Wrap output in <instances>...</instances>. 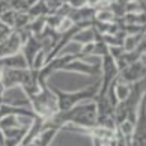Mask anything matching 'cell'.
Segmentation results:
<instances>
[{"mask_svg": "<svg viewBox=\"0 0 146 146\" xmlns=\"http://www.w3.org/2000/svg\"><path fill=\"white\" fill-rule=\"evenodd\" d=\"M2 101L3 104L11 107H21V109H32L30 98L26 95L21 86H14L9 89H3L2 92Z\"/></svg>", "mask_w": 146, "mask_h": 146, "instance_id": "obj_1", "label": "cell"}, {"mask_svg": "<svg viewBox=\"0 0 146 146\" xmlns=\"http://www.w3.org/2000/svg\"><path fill=\"white\" fill-rule=\"evenodd\" d=\"M0 68L2 69H29V65L26 62L23 53L0 59Z\"/></svg>", "mask_w": 146, "mask_h": 146, "instance_id": "obj_2", "label": "cell"}, {"mask_svg": "<svg viewBox=\"0 0 146 146\" xmlns=\"http://www.w3.org/2000/svg\"><path fill=\"white\" fill-rule=\"evenodd\" d=\"M96 32L94 27H86V29H80L77 33L72 36V41L78 42L82 45H86V44H92L95 42V38H96Z\"/></svg>", "mask_w": 146, "mask_h": 146, "instance_id": "obj_3", "label": "cell"}, {"mask_svg": "<svg viewBox=\"0 0 146 146\" xmlns=\"http://www.w3.org/2000/svg\"><path fill=\"white\" fill-rule=\"evenodd\" d=\"M113 90H115V96L119 102H125L129 98V95H131V88H129V84L121 82L119 78L113 83Z\"/></svg>", "mask_w": 146, "mask_h": 146, "instance_id": "obj_4", "label": "cell"}, {"mask_svg": "<svg viewBox=\"0 0 146 146\" xmlns=\"http://www.w3.org/2000/svg\"><path fill=\"white\" fill-rule=\"evenodd\" d=\"M82 48H83L82 44H78V42H75V41L71 39L60 48V51L57 53V57H62V56H69V57L80 56L82 54Z\"/></svg>", "mask_w": 146, "mask_h": 146, "instance_id": "obj_5", "label": "cell"}, {"mask_svg": "<svg viewBox=\"0 0 146 146\" xmlns=\"http://www.w3.org/2000/svg\"><path fill=\"white\" fill-rule=\"evenodd\" d=\"M143 38V33H137V35H127V38L122 42V48L125 53H133L136 51V48L139 47L140 41Z\"/></svg>", "mask_w": 146, "mask_h": 146, "instance_id": "obj_6", "label": "cell"}, {"mask_svg": "<svg viewBox=\"0 0 146 146\" xmlns=\"http://www.w3.org/2000/svg\"><path fill=\"white\" fill-rule=\"evenodd\" d=\"M95 18L96 21H98L100 24H110L115 21V14L111 12V11L107 8V9H100V11H96L95 12Z\"/></svg>", "mask_w": 146, "mask_h": 146, "instance_id": "obj_7", "label": "cell"}, {"mask_svg": "<svg viewBox=\"0 0 146 146\" xmlns=\"http://www.w3.org/2000/svg\"><path fill=\"white\" fill-rule=\"evenodd\" d=\"M15 17H17V12L12 9H8V11H5L3 14H0V23L12 30L15 27Z\"/></svg>", "mask_w": 146, "mask_h": 146, "instance_id": "obj_8", "label": "cell"}, {"mask_svg": "<svg viewBox=\"0 0 146 146\" xmlns=\"http://www.w3.org/2000/svg\"><path fill=\"white\" fill-rule=\"evenodd\" d=\"M3 106V101H2V95H0V107Z\"/></svg>", "mask_w": 146, "mask_h": 146, "instance_id": "obj_9", "label": "cell"}]
</instances>
